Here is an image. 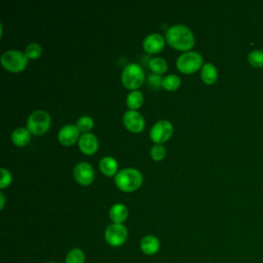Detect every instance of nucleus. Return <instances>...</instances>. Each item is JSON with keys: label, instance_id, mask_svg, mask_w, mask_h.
Listing matches in <instances>:
<instances>
[{"label": "nucleus", "instance_id": "f257e3e1", "mask_svg": "<svg viewBox=\"0 0 263 263\" xmlns=\"http://www.w3.org/2000/svg\"><path fill=\"white\" fill-rule=\"evenodd\" d=\"M167 43L178 50H188L194 45V35L192 31L184 25H174L165 33Z\"/></svg>", "mask_w": 263, "mask_h": 263}, {"label": "nucleus", "instance_id": "f03ea898", "mask_svg": "<svg viewBox=\"0 0 263 263\" xmlns=\"http://www.w3.org/2000/svg\"><path fill=\"white\" fill-rule=\"evenodd\" d=\"M143 181L142 174L140 171L132 167H127L119 171L114 178L116 186L125 192H132L137 190Z\"/></svg>", "mask_w": 263, "mask_h": 263}, {"label": "nucleus", "instance_id": "7ed1b4c3", "mask_svg": "<svg viewBox=\"0 0 263 263\" xmlns=\"http://www.w3.org/2000/svg\"><path fill=\"white\" fill-rule=\"evenodd\" d=\"M145 80V74L142 67L138 64H127L121 72V82L129 89H136L140 87Z\"/></svg>", "mask_w": 263, "mask_h": 263}, {"label": "nucleus", "instance_id": "20e7f679", "mask_svg": "<svg viewBox=\"0 0 263 263\" xmlns=\"http://www.w3.org/2000/svg\"><path fill=\"white\" fill-rule=\"evenodd\" d=\"M27 55L18 50H7L1 55L2 66L11 72H18L26 68L28 64Z\"/></svg>", "mask_w": 263, "mask_h": 263}, {"label": "nucleus", "instance_id": "39448f33", "mask_svg": "<svg viewBox=\"0 0 263 263\" xmlns=\"http://www.w3.org/2000/svg\"><path fill=\"white\" fill-rule=\"evenodd\" d=\"M50 126V116L43 110L34 111L28 118L27 128L33 135H42Z\"/></svg>", "mask_w": 263, "mask_h": 263}, {"label": "nucleus", "instance_id": "423d86ee", "mask_svg": "<svg viewBox=\"0 0 263 263\" xmlns=\"http://www.w3.org/2000/svg\"><path fill=\"white\" fill-rule=\"evenodd\" d=\"M202 67V58L196 51H187L177 60V68L184 74H191Z\"/></svg>", "mask_w": 263, "mask_h": 263}, {"label": "nucleus", "instance_id": "0eeeda50", "mask_svg": "<svg viewBox=\"0 0 263 263\" xmlns=\"http://www.w3.org/2000/svg\"><path fill=\"white\" fill-rule=\"evenodd\" d=\"M126 237L127 230L122 224L113 223L109 225L105 230V239L109 245L113 247H118L124 243Z\"/></svg>", "mask_w": 263, "mask_h": 263}, {"label": "nucleus", "instance_id": "6e6552de", "mask_svg": "<svg viewBox=\"0 0 263 263\" xmlns=\"http://www.w3.org/2000/svg\"><path fill=\"white\" fill-rule=\"evenodd\" d=\"M173 134V124L167 120L157 121L150 129V138L155 144L166 142Z\"/></svg>", "mask_w": 263, "mask_h": 263}, {"label": "nucleus", "instance_id": "1a4fd4ad", "mask_svg": "<svg viewBox=\"0 0 263 263\" xmlns=\"http://www.w3.org/2000/svg\"><path fill=\"white\" fill-rule=\"evenodd\" d=\"M73 175L75 180L81 185H89L95 179V171L92 166L85 161L79 162L74 166Z\"/></svg>", "mask_w": 263, "mask_h": 263}, {"label": "nucleus", "instance_id": "9d476101", "mask_svg": "<svg viewBox=\"0 0 263 263\" xmlns=\"http://www.w3.org/2000/svg\"><path fill=\"white\" fill-rule=\"evenodd\" d=\"M123 124L132 133H140L144 129L145 120L141 113L128 110L123 114Z\"/></svg>", "mask_w": 263, "mask_h": 263}, {"label": "nucleus", "instance_id": "9b49d317", "mask_svg": "<svg viewBox=\"0 0 263 263\" xmlns=\"http://www.w3.org/2000/svg\"><path fill=\"white\" fill-rule=\"evenodd\" d=\"M59 141L65 146L73 145L77 140H79V129L76 125L66 124L64 125L58 135Z\"/></svg>", "mask_w": 263, "mask_h": 263}, {"label": "nucleus", "instance_id": "f8f14e48", "mask_svg": "<svg viewBox=\"0 0 263 263\" xmlns=\"http://www.w3.org/2000/svg\"><path fill=\"white\" fill-rule=\"evenodd\" d=\"M164 46V38L158 33H152L145 37L143 41L144 49L149 53L159 52Z\"/></svg>", "mask_w": 263, "mask_h": 263}, {"label": "nucleus", "instance_id": "ddd939ff", "mask_svg": "<svg viewBox=\"0 0 263 263\" xmlns=\"http://www.w3.org/2000/svg\"><path fill=\"white\" fill-rule=\"evenodd\" d=\"M79 149L85 154H93L99 147L97 137L91 133H84L80 136L78 140Z\"/></svg>", "mask_w": 263, "mask_h": 263}, {"label": "nucleus", "instance_id": "4468645a", "mask_svg": "<svg viewBox=\"0 0 263 263\" xmlns=\"http://www.w3.org/2000/svg\"><path fill=\"white\" fill-rule=\"evenodd\" d=\"M140 246H141V250L143 251V253H145L147 255H153L158 252L160 243L156 236L146 235L142 238Z\"/></svg>", "mask_w": 263, "mask_h": 263}, {"label": "nucleus", "instance_id": "2eb2a0df", "mask_svg": "<svg viewBox=\"0 0 263 263\" xmlns=\"http://www.w3.org/2000/svg\"><path fill=\"white\" fill-rule=\"evenodd\" d=\"M127 209L123 203H115L111 206L109 215L114 223L121 224L127 218Z\"/></svg>", "mask_w": 263, "mask_h": 263}, {"label": "nucleus", "instance_id": "dca6fc26", "mask_svg": "<svg viewBox=\"0 0 263 263\" xmlns=\"http://www.w3.org/2000/svg\"><path fill=\"white\" fill-rule=\"evenodd\" d=\"M200 77L202 81L206 84H213L217 81L218 79V71L216 67L211 64V63H205L201 67V72H200Z\"/></svg>", "mask_w": 263, "mask_h": 263}, {"label": "nucleus", "instance_id": "f3484780", "mask_svg": "<svg viewBox=\"0 0 263 263\" xmlns=\"http://www.w3.org/2000/svg\"><path fill=\"white\" fill-rule=\"evenodd\" d=\"M11 140L16 146H25L31 140V134L28 128L25 127H17L12 132Z\"/></svg>", "mask_w": 263, "mask_h": 263}, {"label": "nucleus", "instance_id": "a211bd4d", "mask_svg": "<svg viewBox=\"0 0 263 263\" xmlns=\"http://www.w3.org/2000/svg\"><path fill=\"white\" fill-rule=\"evenodd\" d=\"M100 170L105 176L111 177L117 172V161L111 156H105L100 161Z\"/></svg>", "mask_w": 263, "mask_h": 263}, {"label": "nucleus", "instance_id": "6ab92c4d", "mask_svg": "<svg viewBox=\"0 0 263 263\" xmlns=\"http://www.w3.org/2000/svg\"><path fill=\"white\" fill-rule=\"evenodd\" d=\"M144 101L143 93L139 90H132L126 98V105L130 110H137L139 109Z\"/></svg>", "mask_w": 263, "mask_h": 263}, {"label": "nucleus", "instance_id": "aec40b11", "mask_svg": "<svg viewBox=\"0 0 263 263\" xmlns=\"http://www.w3.org/2000/svg\"><path fill=\"white\" fill-rule=\"evenodd\" d=\"M149 68L155 74H162L167 69V63L162 58H152L149 61Z\"/></svg>", "mask_w": 263, "mask_h": 263}, {"label": "nucleus", "instance_id": "412c9836", "mask_svg": "<svg viewBox=\"0 0 263 263\" xmlns=\"http://www.w3.org/2000/svg\"><path fill=\"white\" fill-rule=\"evenodd\" d=\"M180 84H181L180 77L174 74H170L165 76L164 78H162V82H161V86L170 91L176 90L180 86Z\"/></svg>", "mask_w": 263, "mask_h": 263}, {"label": "nucleus", "instance_id": "4be33fe9", "mask_svg": "<svg viewBox=\"0 0 263 263\" xmlns=\"http://www.w3.org/2000/svg\"><path fill=\"white\" fill-rule=\"evenodd\" d=\"M248 61L252 67L262 68L263 67V51L260 49L251 51L248 55Z\"/></svg>", "mask_w": 263, "mask_h": 263}, {"label": "nucleus", "instance_id": "5701e85b", "mask_svg": "<svg viewBox=\"0 0 263 263\" xmlns=\"http://www.w3.org/2000/svg\"><path fill=\"white\" fill-rule=\"evenodd\" d=\"M85 257L80 249H72L66 257V263H84Z\"/></svg>", "mask_w": 263, "mask_h": 263}, {"label": "nucleus", "instance_id": "b1692460", "mask_svg": "<svg viewBox=\"0 0 263 263\" xmlns=\"http://www.w3.org/2000/svg\"><path fill=\"white\" fill-rule=\"evenodd\" d=\"M76 126L77 128L79 129V132H88L89 129L92 128L93 126V120L91 117L89 116H81L78 120H77V123H76Z\"/></svg>", "mask_w": 263, "mask_h": 263}, {"label": "nucleus", "instance_id": "393cba45", "mask_svg": "<svg viewBox=\"0 0 263 263\" xmlns=\"http://www.w3.org/2000/svg\"><path fill=\"white\" fill-rule=\"evenodd\" d=\"M41 52H42V49L38 43H30L25 50V54L27 55V58L32 60L39 58Z\"/></svg>", "mask_w": 263, "mask_h": 263}, {"label": "nucleus", "instance_id": "a878e982", "mask_svg": "<svg viewBox=\"0 0 263 263\" xmlns=\"http://www.w3.org/2000/svg\"><path fill=\"white\" fill-rule=\"evenodd\" d=\"M150 155L154 160H161L165 156V149L162 145L155 144L150 150Z\"/></svg>", "mask_w": 263, "mask_h": 263}, {"label": "nucleus", "instance_id": "bb28decb", "mask_svg": "<svg viewBox=\"0 0 263 263\" xmlns=\"http://www.w3.org/2000/svg\"><path fill=\"white\" fill-rule=\"evenodd\" d=\"M0 172H1V181H0V188L2 189V188L6 187V186H8V185L10 184V182H11V179H12V177H11V174H10V172H9L8 170L4 168V167H2V168L0 170Z\"/></svg>", "mask_w": 263, "mask_h": 263}, {"label": "nucleus", "instance_id": "cd10ccee", "mask_svg": "<svg viewBox=\"0 0 263 263\" xmlns=\"http://www.w3.org/2000/svg\"><path fill=\"white\" fill-rule=\"evenodd\" d=\"M148 82L151 86L153 87H156L158 88L160 85H161V82H162V78L160 77L159 74H155V73H152L148 76Z\"/></svg>", "mask_w": 263, "mask_h": 263}, {"label": "nucleus", "instance_id": "c85d7f7f", "mask_svg": "<svg viewBox=\"0 0 263 263\" xmlns=\"http://www.w3.org/2000/svg\"><path fill=\"white\" fill-rule=\"evenodd\" d=\"M0 196H1V200H2V202H1V209L3 208V205H4V196H3V194L1 193L0 194Z\"/></svg>", "mask_w": 263, "mask_h": 263}, {"label": "nucleus", "instance_id": "c756f323", "mask_svg": "<svg viewBox=\"0 0 263 263\" xmlns=\"http://www.w3.org/2000/svg\"><path fill=\"white\" fill-rule=\"evenodd\" d=\"M49 263H57V262H49Z\"/></svg>", "mask_w": 263, "mask_h": 263}]
</instances>
